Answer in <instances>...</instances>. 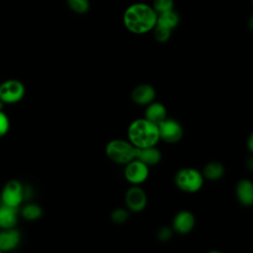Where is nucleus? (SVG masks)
<instances>
[{
  "label": "nucleus",
  "instance_id": "f257e3e1",
  "mask_svg": "<svg viewBox=\"0 0 253 253\" xmlns=\"http://www.w3.org/2000/svg\"><path fill=\"white\" fill-rule=\"evenodd\" d=\"M157 13L151 5L136 2L126 7L123 14V23L126 29L135 35L151 32L156 26Z\"/></svg>",
  "mask_w": 253,
  "mask_h": 253
},
{
  "label": "nucleus",
  "instance_id": "f03ea898",
  "mask_svg": "<svg viewBox=\"0 0 253 253\" xmlns=\"http://www.w3.org/2000/svg\"><path fill=\"white\" fill-rule=\"evenodd\" d=\"M127 139L136 148L154 146L160 140L158 126L145 118L136 119L127 127Z\"/></svg>",
  "mask_w": 253,
  "mask_h": 253
},
{
  "label": "nucleus",
  "instance_id": "7ed1b4c3",
  "mask_svg": "<svg viewBox=\"0 0 253 253\" xmlns=\"http://www.w3.org/2000/svg\"><path fill=\"white\" fill-rule=\"evenodd\" d=\"M106 154L110 160L118 164H126L135 158L136 147L127 139L116 138L106 145Z\"/></svg>",
  "mask_w": 253,
  "mask_h": 253
},
{
  "label": "nucleus",
  "instance_id": "20e7f679",
  "mask_svg": "<svg viewBox=\"0 0 253 253\" xmlns=\"http://www.w3.org/2000/svg\"><path fill=\"white\" fill-rule=\"evenodd\" d=\"M204 176L196 168L185 167L177 171L174 177L175 185L179 190L185 193H196L204 185Z\"/></svg>",
  "mask_w": 253,
  "mask_h": 253
},
{
  "label": "nucleus",
  "instance_id": "39448f33",
  "mask_svg": "<svg viewBox=\"0 0 253 253\" xmlns=\"http://www.w3.org/2000/svg\"><path fill=\"white\" fill-rule=\"evenodd\" d=\"M26 93L24 84L17 79H9L0 85V101L4 104L20 102Z\"/></svg>",
  "mask_w": 253,
  "mask_h": 253
},
{
  "label": "nucleus",
  "instance_id": "423d86ee",
  "mask_svg": "<svg viewBox=\"0 0 253 253\" xmlns=\"http://www.w3.org/2000/svg\"><path fill=\"white\" fill-rule=\"evenodd\" d=\"M0 194L3 205L12 208H18L24 200L25 191L20 181L11 180L6 183Z\"/></svg>",
  "mask_w": 253,
  "mask_h": 253
},
{
  "label": "nucleus",
  "instance_id": "0eeeda50",
  "mask_svg": "<svg viewBox=\"0 0 253 253\" xmlns=\"http://www.w3.org/2000/svg\"><path fill=\"white\" fill-rule=\"evenodd\" d=\"M124 175L129 184L140 185L148 178L149 166L134 158L126 164Z\"/></svg>",
  "mask_w": 253,
  "mask_h": 253
},
{
  "label": "nucleus",
  "instance_id": "6e6552de",
  "mask_svg": "<svg viewBox=\"0 0 253 253\" xmlns=\"http://www.w3.org/2000/svg\"><path fill=\"white\" fill-rule=\"evenodd\" d=\"M160 139L166 143H176L183 136V128L180 123L174 119L166 118L158 125Z\"/></svg>",
  "mask_w": 253,
  "mask_h": 253
},
{
  "label": "nucleus",
  "instance_id": "1a4fd4ad",
  "mask_svg": "<svg viewBox=\"0 0 253 253\" xmlns=\"http://www.w3.org/2000/svg\"><path fill=\"white\" fill-rule=\"evenodd\" d=\"M125 202L130 211L139 212L143 211L147 205V196L139 185H132L126 193Z\"/></svg>",
  "mask_w": 253,
  "mask_h": 253
},
{
  "label": "nucleus",
  "instance_id": "9d476101",
  "mask_svg": "<svg viewBox=\"0 0 253 253\" xmlns=\"http://www.w3.org/2000/svg\"><path fill=\"white\" fill-rule=\"evenodd\" d=\"M195 216L190 211H178L172 221V228L174 231L180 234H187L195 226Z\"/></svg>",
  "mask_w": 253,
  "mask_h": 253
},
{
  "label": "nucleus",
  "instance_id": "9b49d317",
  "mask_svg": "<svg viewBox=\"0 0 253 253\" xmlns=\"http://www.w3.org/2000/svg\"><path fill=\"white\" fill-rule=\"evenodd\" d=\"M156 96V91L150 84H139L135 86L131 92V100L139 106H146L153 102Z\"/></svg>",
  "mask_w": 253,
  "mask_h": 253
},
{
  "label": "nucleus",
  "instance_id": "f8f14e48",
  "mask_svg": "<svg viewBox=\"0 0 253 253\" xmlns=\"http://www.w3.org/2000/svg\"><path fill=\"white\" fill-rule=\"evenodd\" d=\"M235 194L238 202L245 206H253V182L249 179H241L235 187Z\"/></svg>",
  "mask_w": 253,
  "mask_h": 253
},
{
  "label": "nucleus",
  "instance_id": "ddd939ff",
  "mask_svg": "<svg viewBox=\"0 0 253 253\" xmlns=\"http://www.w3.org/2000/svg\"><path fill=\"white\" fill-rule=\"evenodd\" d=\"M135 158L145 163L148 166H153L158 164L161 161L162 155L159 149L154 145V146L136 148Z\"/></svg>",
  "mask_w": 253,
  "mask_h": 253
},
{
  "label": "nucleus",
  "instance_id": "4468645a",
  "mask_svg": "<svg viewBox=\"0 0 253 253\" xmlns=\"http://www.w3.org/2000/svg\"><path fill=\"white\" fill-rule=\"evenodd\" d=\"M20 232L13 228L0 231V249L1 251H11L15 249L20 242Z\"/></svg>",
  "mask_w": 253,
  "mask_h": 253
},
{
  "label": "nucleus",
  "instance_id": "2eb2a0df",
  "mask_svg": "<svg viewBox=\"0 0 253 253\" xmlns=\"http://www.w3.org/2000/svg\"><path fill=\"white\" fill-rule=\"evenodd\" d=\"M144 118L148 121L158 125L167 118V111L165 106L160 102H151L146 105Z\"/></svg>",
  "mask_w": 253,
  "mask_h": 253
},
{
  "label": "nucleus",
  "instance_id": "dca6fc26",
  "mask_svg": "<svg viewBox=\"0 0 253 253\" xmlns=\"http://www.w3.org/2000/svg\"><path fill=\"white\" fill-rule=\"evenodd\" d=\"M17 208H12L1 204L0 206V228H13L17 224Z\"/></svg>",
  "mask_w": 253,
  "mask_h": 253
},
{
  "label": "nucleus",
  "instance_id": "f3484780",
  "mask_svg": "<svg viewBox=\"0 0 253 253\" xmlns=\"http://www.w3.org/2000/svg\"><path fill=\"white\" fill-rule=\"evenodd\" d=\"M180 22V17L175 10H170L164 13L157 14V22L156 25L164 27L169 30L175 29Z\"/></svg>",
  "mask_w": 253,
  "mask_h": 253
},
{
  "label": "nucleus",
  "instance_id": "a211bd4d",
  "mask_svg": "<svg viewBox=\"0 0 253 253\" xmlns=\"http://www.w3.org/2000/svg\"><path fill=\"white\" fill-rule=\"evenodd\" d=\"M204 178L211 180V181H215L220 179L223 174H224V166L217 161H211L209 162L205 165L203 172H202Z\"/></svg>",
  "mask_w": 253,
  "mask_h": 253
},
{
  "label": "nucleus",
  "instance_id": "6ab92c4d",
  "mask_svg": "<svg viewBox=\"0 0 253 253\" xmlns=\"http://www.w3.org/2000/svg\"><path fill=\"white\" fill-rule=\"evenodd\" d=\"M42 213V208L36 204L26 205L22 210V215L27 220H36L39 217H41Z\"/></svg>",
  "mask_w": 253,
  "mask_h": 253
},
{
  "label": "nucleus",
  "instance_id": "aec40b11",
  "mask_svg": "<svg viewBox=\"0 0 253 253\" xmlns=\"http://www.w3.org/2000/svg\"><path fill=\"white\" fill-rule=\"evenodd\" d=\"M68 7L77 14H85L89 11V0H67Z\"/></svg>",
  "mask_w": 253,
  "mask_h": 253
},
{
  "label": "nucleus",
  "instance_id": "412c9836",
  "mask_svg": "<svg viewBox=\"0 0 253 253\" xmlns=\"http://www.w3.org/2000/svg\"><path fill=\"white\" fill-rule=\"evenodd\" d=\"M152 8L157 14L174 10V0H153Z\"/></svg>",
  "mask_w": 253,
  "mask_h": 253
},
{
  "label": "nucleus",
  "instance_id": "4be33fe9",
  "mask_svg": "<svg viewBox=\"0 0 253 253\" xmlns=\"http://www.w3.org/2000/svg\"><path fill=\"white\" fill-rule=\"evenodd\" d=\"M153 37L154 39L156 40V42H166L170 37H171V34H172V30H169V29H166L164 27H161V26H158L156 25L153 30Z\"/></svg>",
  "mask_w": 253,
  "mask_h": 253
},
{
  "label": "nucleus",
  "instance_id": "5701e85b",
  "mask_svg": "<svg viewBox=\"0 0 253 253\" xmlns=\"http://www.w3.org/2000/svg\"><path fill=\"white\" fill-rule=\"evenodd\" d=\"M129 217V212L127 210L123 208H117L111 212V219L117 224H122L126 222Z\"/></svg>",
  "mask_w": 253,
  "mask_h": 253
},
{
  "label": "nucleus",
  "instance_id": "b1692460",
  "mask_svg": "<svg viewBox=\"0 0 253 253\" xmlns=\"http://www.w3.org/2000/svg\"><path fill=\"white\" fill-rule=\"evenodd\" d=\"M10 128V121L8 116L0 110V137L4 136Z\"/></svg>",
  "mask_w": 253,
  "mask_h": 253
},
{
  "label": "nucleus",
  "instance_id": "393cba45",
  "mask_svg": "<svg viewBox=\"0 0 253 253\" xmlns=\"http://www.w3.org/2000/svg\"><path fill=\"white\" fill-rule=\"evenodd\" d=\"M173 228L169 226H162L157 230V238L161 241H167L168 239L171 238L172 233H173Z\"/></svg>",
  "mask_w": 253,
  "mask_h": 253
},
{
  "label": "nucleus",
  "instance_id": "a878e982",
  "mask_svg": "<svg viewBox=\"0 0 253 253\" xmlns=\"http://www.w3.org/2000/svg\"><path fill=\"white\" fill-rule=\"evenodd\" d=\"M247 147L253 153V132H251V134L247 139Z\"/></svg>",
  "mask_w": 253,
  "mask_h": 253
},
{
  "label": "nucleus",
  "instance_id": "bb28decb",
  "mask_svg": "<svg viewBox=\"0 0 253 253\" xmlns=\"http://www.w3.org/2000/svg\"><path fill=\"white\" fill-rule=\"evenodd\" d=\"M246 166H247V168H248L250 171L253 172V156H251V157H249V158L247 159Z\"/></svg>",
  "mask_w": 253,
  "mask_h": 253
},
{
  "label": "nucleus",
  "instance_id": "cd10ccee",
  "mask_svg": "<svg viewBox=\"0 0 253 253\" xmlns=\"http://www.w3.org/2000/svg\"><path fill=\"white\" fill-rule=\"evenodd\" d=\"M248 28L253 32V14L248 19Z\"/></svg>",
  "mask_w": 253,
  "mask_h": 253
},
{
  "label": "nucleus",
  "instance_id": "c85d7f7f",
  "mask_svg": "<svg viewBox=\"0 0 253 253\" xmlns=\"http://www.w3.org/2000/svg\"><path fill=\"white\" fill-rule=\"evenodd\" d=\"M1 204H2V201H1V194H0V206H1Z\"/></svg>",
  "mask_w": 253,
  "mask_h": 253
},
{
  "label": "nucleus",
  "instance_id": "c756f323",
  "mask_svg": "<svg viewBox=\"0 0 253 253\" xmlns=\"http://www.w3.org/2000/svg\"><path fill=\"white\" fill-rule=\"evenodd\" d=\"M251 3H252V6H253V0H251Z\"/></svg>",
  "mask_w": 253,
  "mask_h": 253
},
{
  "label": "nucleus",
  "instance_id": "7c9ffc66",
  "mask_svg": "<svg viewBox=\"0 0 253 253\" xmlns=\"http://www.w3.org/2000/svg\"><path fill=\"white\" fill-rule=\"evenodd\" d=\"M0 252H2V251H1V249H0Z\"/></svg>",
  "mask_w": 253,
  "mask_h": 253
}]
</instances>
